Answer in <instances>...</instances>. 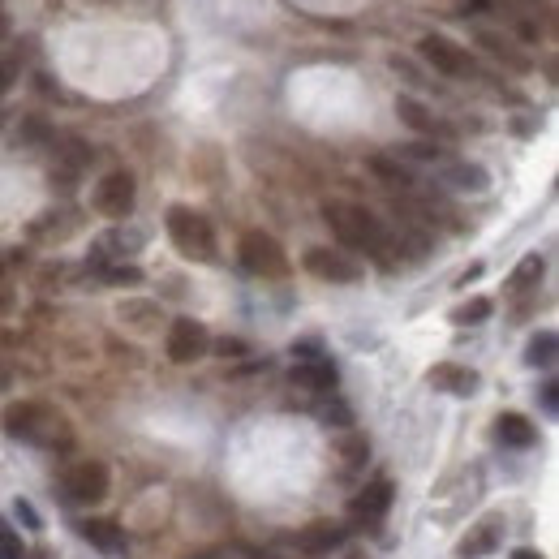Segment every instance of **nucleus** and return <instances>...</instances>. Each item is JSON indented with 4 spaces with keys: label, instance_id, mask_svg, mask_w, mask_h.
I'll return each mask as SVG.
<instances>
[{
    "label": "nucleus",
    "instance_id": "13",
    "mask_svg": "<svg viewBox=\"0 0 559 559\" xmlns=\"http://www.w3.org/2000/svg\"><path fill=\"white\" fill-rule=\"evenodd\" d=\"M426 383L435 387V392H448V396H473V392H478V387H482L478 370H469V366H456V362H439V366L426 375Z\"/></svg>",
    "mask_w": 559,
    "mask_h": 559
},
{
    "label": "nucleus",
    "instance_id": "20",
    "mask_svg": "<svg viewBox=\"0 0 559 559\" xmlns=\"http://www.w3.org/2000/svg\"><path fill=\"white\" fill-rule=\"evenodd\" d=\"M555 353H559V336L551 332V327H542V332L525 344V366L551 370V366H555Z\"/></svg>",
    "mask_w": 559,
    "mask_h": 559
},
{
    "label": "nucleus",
    "instance_id": "6",
    "mask_svg": "<svg viewBox=\"0 0 559 559\" xmlns=\"http://www.w3.org/2000/svg\"><path fill=\"white\" fill-rule=\"evenodd\" d=\"M95 211L99 215H108V220H129L134 215V203H138V181H134V172H125V168H117V172H108L104 181L95 185Z\"/></svg>",
    "mask_w": 559,
    "mask_h": 559
},
{
    "label": "nucleus",
    "instance_id": "8",
    "mask_svg": "<svg viewBox=\"0 0 559 559\" xmlns=\"http://www.w3.org/2000/svg\"><path fill=\"white\" fill-rule=\"evenodd\" d=\"M164 349H168V357L177 366H190V362H198V357L211 349V336H207V327L198 323V319H177V323L168 327Z\"/></svg>",
    "mask_w": 559,
    "mask_h": 559
},
{
    "label": "nucleus",
    "instance_id": "11",
    "mask_svg": "<svg viewBox=\"0 0 559 559\" xmlns=\"http://www.w3.org/2000/svg\"><path fill=\"white\" fill-rule=\"evenodd\" d=\"M392 482L387 478H379V482H370L362 495H353V504H349V516L357 525H375V521H383L387 516V508H392Z\"/></svg>",
    "mask_w": 559,
    "mask_h": 559
},
{
    "label": "nucleus",
    "instance_id": "22",
    "mask_svg": "<svg viewBox=\"0 0 559 559\" xmlns=\"http://www.w3.org/2000/svg\"><path fill=\"white\" fill-rule=\"evenodd\" d=\"M370 168L379 172V177L392 185V190H409L413 185V177H409V168L405 164H396V160H387V155H375V160H370Z\"/></svg>",
    "mask_w": 559,
    "mask_h": 559
},
{
    "label": "nucleus",
    "instance_id": "32",
    "mask_svg": "<svg viewBox=\"0 0 559 559\" xmlns=\"http://www.w3.org/2000/svg\"><path fill=\"white\" fill-rule=\"evenodd\" d=\"M478 276H482V267H469L465 276H461V289H469V280H478Z\"/></svg>",
    "mask_w": 559,
    "mask_h": 559
},
{
    "label": "nucleus",
    "instance_id": "27",
    "mask_svg": "<svg viewBox=\"0 0 559 559\" xmlns=\"http://www.w3.org/2000/svg\"><path fill=\"white\" fill-rule=\"evenodd\" d=\"M104 280L108 284H142V271L138 267H108Z\"/></svg>",
    "mask_w": 559,
    "mask_h": 559
},
{
    "label": "nucleus",
    "instance_id": "4",
    "mask_svg": "<svg viewBox=\"0 0 559 559\" xmlns=\"http://www.w3.org/2000/svg\"><path fill=\"white\" fill-rule=\"evenodd\" d=\"M237 258L241 267L250 271V276H263V280H284L289 276V254H284V246L271 233H263V228H254V233L241 237L237 246Z\"/></svg>",
    "mask_w": 559,
    "mask_h": 559
},
{
    "label": "nucleus",
    "instance_id": "28",
    "mask_svg": "<svg viewBox=\"0 0 559 559\" xmlns=\"http://www.w3.org/2000/svg\"><path fill=\"white\" fill-rule=\"evenodd\" d=\"M18 74H22V61H13V56H5V61H0V95H5L9 86L18 82Z\"/></svg>",
    "mask_w": 559,
    "mask_h": 559
},
{
    "label": "nucleus",
    "instance_id": "17",
    "mask_svg": "<svg viewBox=\"0 0 559 559\" xmlns=\"http://www.w3.org/2000/svg\"><path fill=\"white\" fill-rule=\"evenodd\" d=\"M82 538L91 542L95 551H121L125 547V534L117 521H104V516H91V521H82Z\"/></svg>",
    "mask_w": 559,
    "mask_h": 559
},
{
    "label": "nucleus",
    "instance_id": "15",
    "mask_svg": "<svg viewBox=\"0 0 559 559\" xmlns=\"http://www.w3.org/2000/svg\"><path fill=\"white\" fill-rule=\"evenodd\" d=\"M340 542H344V529L336 521H314L301 529V534H293V547L306 555H327V551H336Z\"/></svg>",
    "mask_w": 559,
    "mask_h": 559
},
{
    "label": "nucleus",
    "instance_id": "19",
    "mask_svg": "<svg viewBox=\"0 0 559 559\" xmlns=\"http://www.w3.org/2000/svg\"><path fill=\"white\" fill-rule=\"evenodd\" d=\"M396 117L405 121L409 129H418V134H448V129H443V121H435V117H430V108H422L418 99H409V95L396 99Z\"/></svg>",
    "mask_w": 559,
    "mask_h": 559
},
{
    "label": "nucleus",
    "instance_id": "23",
    "mask_svg": "<svg viewBox=\"0 0 559 559\" xmlns=\"http://www.w3.org/2000/svg\"><path fill=\"white\" fill-rule=\"evenodd\" d=\"M448 319L456 323V327H473V323H486L491 319V301L486 297H473V301H465V306H456Z\"/></svg>",
    "mask_w": 559,
    "mask_h": 559
},
{
    "label": "nucleus",
    "instance_id": "25",
    "mask_svg": "<svg viewBox=\"0 0 559 559\" xmlns=\"http://www.w3.org/2000/svg\"><path fill=\"white\" fill-rule=\"evenodd\" d=\"M340 456H344V465H362L370 456V443L362 435H340Z\"/></svg>",
    "mask_w": 559,
    "mask_h": 559
},
{
    "label": "nucleus",
    "instance_id": "1",
    "mask_svg": "<svg viewBox=\"0 0 559 559\" xmlns=\"http://www.w3.org/2000/svg\"><path fill=\"white\" fill-rule=\"evenodd\" d=\"M323 220L332 228V237L340 241L344 250H357V254H375V258H387L396 254L392 246V233H387V224L379 220L370 207L362 203H323Z\"/></svg>",
    "mask_w": 559,
    "mask_h": 559
},
{
    "label": "nucleus",
    "instance_id": "30",
    "mask_svg": "<svg viewBox=\"0 0 559 559\" xmlns=\"http://www.w3.org/2000/svg\"><path fill=\"white\" fill-rule=\"evenodd\" d=\"M555 396H559V387H555V383L542 387V409H547V413H555V409H559V400H555Z\"/></svg>",
    "mask_w": 559,
    "mask_h": 559
},
{
    "label": "nucleus",
    "instance_id": "5",
    "mask_svg": "<svg viewBox=\"0 0 559 559\" xmlns=\"http://www.w3.org/2000/svg\"><path fill=\"white\" fill-rule=\"evenodd\" d=\"M108 486H112V473H108L104 461H78L74 469H65V478H61V491H65V499L74 508L104 504Z\"/></svg>",
    "mask_w": 559,
    "mask_h": 559
},
{
    "label": "nucleus",
    "instance_id": "26",
    "mask_svg": "<svg viewBox=\"0 0 559 559\" xmlns=\"http://www.w3.org/2000/svg\"><path fill=\"white\" fill-rule=\"evenodd\" d=\"M142 241H147L142 233H121V228H117V233H112L99 250H121V254H134V250H142Z\"/></svg>",
    "mask_w": 559,
    "mask_h": 559
},
{
    "label": "nucleus",
    "instance_id": "12",
    "mask_svg": "<svg viewBox=\"0 0 559 559\" xmlns=\"http://www.w3.org/2000/svg\"><path fill=\"white\" fill-rule=\"evenodd\" d=\"M336 379H340V370H336L332 357H301V362L293 366V383L306 387V392H314V396H327L336 387Z\"/></svg>",
    "mask_w": 559,
    "mask_h": 559
},
{
    "label": "nucleus",
    "instance_id": "7",
    "mask_svg": "<svg viewBox=\"0 0 559 559\" xmlns=\"http://www.w3.org/2000/svg\"><path fill=\"white\" fill-rule=\"evenodd\" d=\"M306 271L310 276H319V280H327V284H357L366 276V267L357 263L353 254H344V250H332V246H314V250H306Z\"/></svg>",
    "mask_w": 559,
    "mask_h": 559
},
{
    "label": "nucleus",
    "instance_id": "16",
    "mask_svg": "<svg viewBox=\"0 0 559 559\" xmlns=\"http://www.w3.org/2000/svg\"><path fill=\"white\" fill-rule=\"evenodd\" d=\"M495 435H499V443H504V448H534L538 430H534V422H529L525 413H499Z\"/></svg>",
    "mask_w": 559,
    "mask_h": 559
},
{
    "label": "nucleus",
    "instance_id": "3",
    "mask_svg": "<svg viewBox=\"0 0 559 559\" xmlns=\"http://www.w3.org/2000/svg\"><path fill=\"white\" fill-rule=\"evenodd\" d=\"M164 228H168V241L177 246V254H185L190 263H211L215 258V228H211V220L203 211L168 207Z\"/></svg>",
    "mask_w": 559,
    "mask_h": 559
},
{
    "label": "nucleus",
    "instance_id": "21",
    "mask_svg": "<svg viewBox=\"0 0 559 559\" xmlns=\"http://www.w3.org/2000/svg\"><path fill=\"white\" fill-rule=\"evenodd\" d=\"M542 271H547V258H542V254H525V258H521V267L512 271L508 289H512V293H525L529 284H538V280H542Z\"/></svg>",
    "mask_w": 559,
    "mask_h": 559
},
{
    "label": "nucleus",
    "instance_id": "34",
    "mask_svg": "<svg viewBox=\"0 0 559 559\" xmlns=\"http://www.w3.org/2000/svg\"><path fill=\"white\" fill-rule=\"evenodd\" d=\"M0 43H5V22H0Z\"/></svg>",
    "mask_w": 559,
    "mask_h": 559
},
{
    "label": "nucleus",
    "instance_id": "9",
    "mask_svg": "<svg viewBox=\"0 0 559 559\" xmlns=\"http://www.w3.org/2000/svg\"><path fill=\"white\" fill-rule=\"evenodd\" d=\"M418 52H422V61H426V65H435L439 74H448V78H465L469 69H473L469 52H465V48H456V43H452L448 35H422Z\"/></svg>",
    "mask_w": 559,
    "mask_h": 559
},
{
    "label": "nucleus",
    "instance_id": "29",
    "mask_svg": "<svg viewBox=\"0 0 559 559\" xmlns=\"http://www.w3.org/2000/svg\"><path fill=\"white\" fill-rule=\"evenodd\" d=\"M13 512H18V521L26 525V529H39L43 521H39V512L31 508V504H26V499H13Z\"/></svg>",
    "mask_w": 559,
    "mask_h": 559
},
{
    "label": "nucleus",
    "instance_id": "10",
    "mask_svg": "<svg viewBox=\"0 0 559 559\" xmlns=\"http://www.w3.org/2000/svg\"><path fill=\"white\" fill-rule=\"evenodd\" d=\"M504 534H508V521H504V516H499V512H486L482 521L465 534L461 547H456V559H482V555H491Z\"/></svg>",
    "mask_w": 559,
    "mask_h": 559
},
{
    "label": "nucleus",
    "instance_id": "18",
    "mask_svg": "<svg viewBox=\"0 0 559 559\" xmlns=\"http://www.w3.org/2000/svg\"><path fill=\"white\" fill-rule=\"evenodd\" d=\"M478 43H482V48L495 56V61L512 65L516 74H529V69H534V61H529L525 52H516V43H512V39H504V35H491V31H482V35H478Z\"/></svg>",
    "mask_w": 559,
    "mask_h": 559
},
{
    "label": "nucleus",
    "instance_id": "14",
    "mask_svg": "<svg viewBox=\"0 0 559 559\" xmlns=\"http://www.w3.org/2000/svg\"><path fill=\"white\" fill-rule=\"evenodd\" d=\"M443 185L456 190V194H486V190H491V172H486L482 164L452 160L448 168H443Z\"/></svg>",
    "mask_w": 559,
    "mask_h": 559
},
{
    "label": "nucleus",
    "instance_id": "31",
    "mask_svg": "<svg viewBox=\"0 0 559 559\" xmlns=\"http://www.w3.org/2000/svg\"><path fill=\"white\" fill-rule=\"evenodd\" d=\"M215 349H220V353L228 357V353H246V344H241V340H220Z\"/></svg>",
    "mask_w": 559,
    "mask_h": 559
},
{
    "label": "nucleus",
    "instance_id": "2",
    "mask_svg": "<svg viewBox=\"0 0 559 559\" xmlns=\"http://www.w3.org/2000/svg\"><path fill=\"white\" fill-rule=\"evenodd\" d=\"M0 426H5L9 439L35 443V448H65L69 443L65 413L48 405V400H13V405L0 413Z\"/></svg>",
    "mask_w": 559,
    "mask_h": 559
},
{
    "label": "nucleus",
    "instance_id": "24",
    "mask_svg": "<svg viewBox=\"0 0 559 559\" xmlns=\"http://www.w3.org/2000/svg\"><path fill=\"white\" fill-rule=\"evenodd\" d=\"M0 559H26V547H22V534L13 529L5 516H0Z\"/></svg>",
    "mask_w": 559,
    "mask_h": 559
},
{
    "label": "nucleus",
    "instance_id": "33",
    "mask_svg": "<svg viewBox=\"0 0 559 559\" xmlns=\"http://www.w3.org/2000/svg\"><path fill=\"white\" fill-rule=\"evenodd\" d=\"M512 559H542V555H538V551H529V547H516Z\"/></svg>",
    "mask_w": 559,
    "mask_h": 559
}]
</instances>
